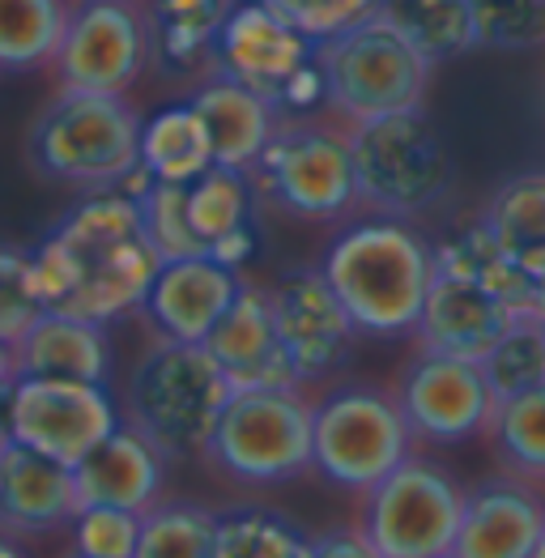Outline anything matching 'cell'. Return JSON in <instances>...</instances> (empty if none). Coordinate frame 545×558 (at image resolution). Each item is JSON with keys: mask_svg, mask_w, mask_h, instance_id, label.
Instances as JSON below:
<instances>
[{"mask_svg": "<svg viewBox=\"0 0 545 558\" xmlns=\"http://www.w3.org/2000/svg\"><path fill=\"white\" fill-rule=\"evenodd\" d=\"M312 558H375V550L366 542L363 524H346L312 537Z\"/></svg>", "mask_w": 545, "mask_h": 558, "instance_id": "obj_39", "label": "cell"}, {"mask_svg": "<svg viewBox=\"0 0 545 558\" xmlns=\"http://www.w3.org/2000/svg\"><path fill=\"white\" fill-rule=\"evenodd\" d=\"M77 0H0V69H51Z\"/></svg>", "mask_w": 545, "mask_h": 558, "instance_id": "obj_27", "label": "cell"}, {"mask_svg": "<svg viewBox=\"0 0 545 558\" xmlns=\"http://www.w3.org/2000/svg\"><path fill=\"white\" fill-rule=\"evenodd\" d=\"M44 307L47 303L39 294V281H35V256L0 243V341L13 345L39 320Z\"/></svg>", "mask_w": 545, "mask_h": 558, "instance_id": "obj_37", "label": "cell"}, {"mask_svg": "<svg viewBox=\"0 0 545 558\" xmlns=\"http://www.w3.org/2000/svg\"><path fill=\"white\" fill-rule=\"evenodd\" d=\"M218 512L192 499H158L141 515L136 558H214Z\"/></svg>", "mask_w": 545, "mask_h": 558, "instance_id": "obj_32", "label": "cell"}, {"mask_svg": "<svg viewBox=\"0 0 545 558\" xmlns=\"http://www.w3.org/2000/svg\"><path fill=\"white\" fill-rule=\"evenodd\" d=\"M124 192H133L154 247L162 252V260H180V256H209V247L201 243V234L192 231L187 218V184H167V180H149L145 171H136L124 184Z\"/></svg>", "mask_w": 545, "mask_h": 558, "instance_id": "obj_34", "label": "cell"}, {"mask_svg": "<svg viewBox=\"0 0 545 558\" xmlns=\"http://www.w3.org/2000/svg\"><path fill=\"white\" fill-rule=\"evenodd\" d=\"M401 414L409 422L413 444L426 448H456L486 435L495 414V392L477 359H456L444 350L417 345L397 384H392Z\"/></svg>", "mask_w": 545, "mask_h": 558, "instance_id": "obj_12", "label": "cell"}, {"mask_svg": "<svg viewBox=\"0 0 545 558\" xmlns=\"http://www.w3.org/2000/svg\"><path fill=\"white\" fill-rule=\"evenodd\" d=\"M359 209L388 218H422L452 187V158L426 107H405L350 124Z\"/></svg>", "mask_w": 545, "mask_h": 558, "instance_id": "obj_8", "label": "cell"}, {"mask_svg": "<svg viewBox=\"0 0 545 558\" xmlns=\"http://www.w3.org/2000/svg\"><path fill=\"white\" fill-rule=\"evenodd\" d=\"M17 379V359H13V345L0 341V384H13Z\"/></svg>", "mask_w": 545, "mask_h": 558, "instance_id": "obj_42", "label": "cell"}, {"mask_svg": "<svg viewBox=\"0 0 545 558\" xmlns=\"http://www.w3.org/2000/svg\"><path fill=\"white\" fill-rule=\"evenodd\" d=\"M247 175L261 201L299 222H337L359 209L350 124L332 111H277L269 145Z\"/></svg>", "mask_w": 545, "mask_h": 558, "instance_id": "obj_5", "label": "cell"}, {"mask_svg": "<svg viewBox=\"0 0 545 558\" xmlns=\"http://www.w3.org/2000/svg\"><path fill=\"white\" fill-rule=\"evenodd\" d=\"M13 444V384H0V452Z\"/></svg>", "mask_w": 545, "mask_h": 558, "instance_id": "obj_41", "label": "cell"}, {"mask_svg": "<svg viewBox=\"0 0 545 558\" xmlns=\"http://www.w3.org/2000/svg\"><path fill=\"white\" fill-rule=\"evenodd\" d=\"M209 354L218 359V367L230 375L234 388H269V384H299L290 372V359L277 341L272 325V299L265 281H247L239 286L230 312L214 325L205 337Z\"/></svg>", "mask_w": 545, "mask_h": 558, "instance_id": "obj_21", "label": "cell"}, {"mask_svg": "<svg viewBox=\"0 0 545 558\" xmlns=\"http://www.w3.org/2000/svg\"><path fill=\"white\" fill-rule=\"evenodd\" d=\"M533 558H545V533H542V542H537V555Z\"/></svg>", "mask_w": 545, "mask_h": 558, "instance_id": "obj_44", "label": "cell"}, {"mask_svg": "<svg viewBox=\"0 0 545 558\" xmlns=\"http://www.w3.org/2000/svg\"><path fill=\"white\" fill-rule=\"evenodd\" d=\"M486 435L495 444L499 469L545 486V384L495 401Z\"/></svg>", "mask_w": 545, "mask_h": 558, "instance_id": "obj_30", "label": "cell"}, {"mask_svg": "<svg viewBox=\"0 0 545 558\" xmlns=\"http://www.w3.org/2000/svg\"><path fill=\"white\" fill-rule=\"evenodd\" d=\"M17 375H56V379H111V337L102 320L44 307L39 320L13 341Z\"/></svg>", "mask_w": 545, "mask_h": 558, "instance_id": "obj_22", "label": "cell"}, {"mask_svg": "<svg viewBox=\"0 0 545 558\" xmlns=\"http://www.w3.org/2000/svg\"><path fill=\"white\" fill-rule=\"evenodd\" d=\"M477 47L529 51L545 47V0H469Z\"/></svg>", "mask_w": 545, "mask_h": 558, "instance_id": "obj_35", "label": "cell"}, {"mask_svg": "<svg viewBox=\"0 0 545 558\" xmlns=\"http://www.w3.org/2000/svg\"><path fill=\"white\" fill-rule=\"evenodd\" d=\"M252 201H256L252 175L239 171V167L214 162L205 175H196V180L187 184V218H192V231L201 234L205 247H214L222 234L252 227Z\"/></svg>", "mask_w": 545, "mask_h": 558, "instance_id": "obj_31", "label": "cell"}, {"mask_svg": "<svg viewBox=\"0 0 545 558\" xmlns=\"http://www.w3.org/2000/svg\"><path fill=\"white\" fill-rule=\"evenodd\" d=\"M277 341L290 359V372L303 388L332 384L354 363L359 325L341 307L319 265H294L269 286Z\"/></svg>", "mask_w": 545, "mask_h": 558, "instance_id": "obj_13", "label": "cell"}, {"mask_svg": "<svg viewBox=\"0 0 545 558\" xmlns=\"http://www.w3.org/2000/svg\"><path fill=\"white\" fill-rule=\"evenodd\" d=\"M82 512V495L73 465L44 457L26 444H9L0 452V529L13 537H44L69 529Z\"/></svg>", "mask_w": 545, "mask_h": 558, "instance_id": "obj_19", "label": "cell"}, {"mask_svg": "<svg viewBox=\"0 0 545 558\" xmlns=\"http://www.w3.org/2000/svg\"><path fill=\"white\" fill-rule=\"evenodd\" d=\"M482 372H486L495 401H507L524 388L545 384V307L520 312L507 325V332L495 341V350L482 359Z\"/></svg>", "mask_w": 545, "mask_h": 558, "instance_id": "obj_33", "label": "cell"}, {"mask_svg": "<svg viewBox=\"0 0 545 558\" xmlns=\"http://www.w3.org/2000/svg\"><path fill=\"white\" fill-rule=\"evenodd\" d=\"M31 256L47 307H64L102 325L141 312L162 269V252L149 239L145 214L124 187L90 192Z\"/></svg>", "mask_w": 545, "mask_h": 558, "instance_id": "obj_1", "label": "cell"}, {"mask_svg": "<svg viewBox=\"0 0 545 558\" xmlns=\"http://www.w3.org/2000/svg\"><path fill=\"white\" fill-rule=\"evenodd\" d=\"M516 316L520 312L511 303H502L486 281L452 274V269H435V281L426 290V307L417 316L413 337L426 350H444L456 359L482 363Z\"/></svg>", "mask_w": 545, "mask_h": 558, "instance_id": "obj_18", "label": "cell"}, {"mask_svg": "<svg viewBox=\"0 0 545 558\" xmlns=\"http://www.w3.org/2000/svg\"><path fill=\"white\" fill-rule=\"evenodd\" d=\"M312 405L303 384L234 388L201 461L243 486H286L316 469Z\"/></svg>", "mask_w": 545, "mask_h": 558, "instance_id": "obj_7", "label": "cell"}, {"mask_svg": "<svg viewBox=\"0 0 545 558\" xmlns=\"http://www.w3.org/2000/svg\"><path fill=\"white\" fill-rule=\"evenodd\" d=\"M154 64L145 0H77L51 69L64 90L129 94Z\"/></svg>", "mask_w": 545, "mask_h": 558, "instance_id": "obj_11", "label": "cell"}, {"mask_svg": "<svg viewBox=\"0 0 545 558\" xmlns=\"http://www.w3.org/2000/svg\"><path fill=\"white\" fill-rule=\"evenodd\" d=\"M316 44L307 31L286 22L265 0H234L214 39L209 69L265 94L272 107H286L294 77L316 60Z\"/></svg>", "mask_w": 545, "mask_h": 558, "instance_id": "obj_15", "label": "cell"}, {"mask_svg": "<svg viewBox=\"0 0 545 558\" xmlns=\"http://www.w3.org/2000/svg\"><path fill=\"white\" fill-rule=\"evenodd\" d=\"M252 252H256V231H252V227L222 234V239L209 247V256H214V260H222V265H230V269H239V265H243Z\"/></svg>", "mask_w": 545, "mask_h": 558, "instance_id": "obj_40", "label": "cell"}, {"mask_svg": "<svg viewBox=\"0 0 545 558\" xmlns=\"http://www.w3.org/2000/svg\"><path fill=\"white\" fill-rule=\"evenodd\" d=\"M214 167V145L205 133V120L192 102H171L141 129V171L149 180L192 184Z\"/></svg>", "mask_w": 545, "mask_h": 558, "instance_id": "obj_25", "label": "cell"}, {"mask_svg": "<svg viewBox=\"0 0 545 558\" xmlns=\"http://www.w3.org/2000/svg\"><path fill=\"white\" fill-rule=\"evenodd\" d=\"M69 533H73V550L86 558H136L141 512L116 508V504H82Z\"/></svg>", "mask_w": 545, "mask_h": 558, "instance_id": "obj_36", "label": "cell"}, {"mask_svg": "<svg viewBox=\"0 0 545 558\" xmlns=\"http://www.w3.org/2000/svg\"><path fill=\"white\" fill-rule=\"evenodd\" d=\"M537 290H542V307H545V274L537 278Z\"/></svg>", "mask_w": 545, "mask_h": 558, "instance_id": "obj_45", "label": "cell"}, {"mask_svg": "<svg viewBox=\"0 0 545 558\" xmlns=\"http://www.w3.org/2000/svg\"><path fill=\"white\" fill-rule=\"evenodd\" d=\"M230 375L218 367L205 341H167L158 337L136 359L124 388V418L145 430L171 461L201 457L214 426L227 410Z\"/></svg>", "mask_w": 545, "mask_h": 558, "instance_id": "obj_4", "label": "cell"}, {"mask_svg": "<svg viewBox=\"0 0 545 558\" xmlns=\"http://www.w3.org/2000/svg\"><path fill=\"white\" fill-rule=\"evenodd\" d=\"M464 486L431 457L409 452L363 495V533L375 558H452Z\"/></svg>", "mask_w": 545, "mask_h": 558, "instance_id": "obj_10", "label": "cell"}, {"mask_svg": "<svg viewBox=\"0 0 545 558\" xmlns=\"http://www.w3.org/2000/svg\"><path fill=\"white\" fill-rule=\"evenodd\" d=\"M499 247L533 278L545 274V171H520L495 187L477 214Z\"/></svg>", "mask_w": 545, "mask_h": 558, "instance_id": "obj_24", "label": "cell"}, {"mask_svg": "<svg viewBox=\"0 0 545 558\" xmlns=\"http://www.w3.org/2000/svg\"><path fill=\"white\" fill-rule=\"evenodd\" d=\"M375 9L417 47L431 64L477 51L469 0H375Z\"/></svg>", "mask_w": 545, "mask_h": 558, "instance_id": "obj_28", "label": "cell"}, {"mask_svg": "<svg viewBox=\"0 0 545 558\" xmlns=\"http://www.w3.org/2000/svg\"><path fill=\"white\" fill-rule=\"evenodd\" d=\"M265 4L277 9L286 22H294L299 31H307L312 39H324L375 9V0H265Z\"/></svg>", "mask_w": 545, "mask_h": 558, "instance_id": "obj_38", "label": "cell"}, {"mask_svg": "<svg viewBox=\"0 0 545 558\" xmlns=\"http://www.w3.org/2000/svg\"><path fill=\"white\" fill-rule=\"evenodd\" d=\"M243 286V274L214 256H180L162 260L149 286L141 316L167 341H205L222 320Z\"/></svg>", "mask_w": 545, "mask_h": 558, "instance_id": "obj_17", "label": "cell"}, {"mask_svg": "<svg viewBox=\"0 0 545 558\" xmlns=\"http://www.w3.org/2000/svg\"><path fill=\"white\" fill-rule=\"evenodd\" d=\"M316 60L324 73V111L346 124L426 107L435 64L379 9L324 35L316 44Z\"/></svg>", "mask_w": 545, "mask_h": 558, "instance_id": "obj_6", "label": "cell"}, {"mask_svg": "<svg viewBox=\"0 0 545 558\" xmlns=\"http://www.w3.org/2000/svg\"><path fill=\"white\" fill-rule=\"evenodd\" d=\"M234 0H145L149 31H154V60L187 73L201 60L209 64L214 39L227 22Z\"/></svg>", "mask_w": 545, "mask_h": 558, "instance_id": "obj_26", "label": "cell"}, {"mask_svg": "<svg viewBox=\"0 0 545 558\" xmlns=\"http://www.w3.org/2000/svg\"><path fill=\"white\" fill-rule=\"evenodd\" d=\"M319 269L363 337H413L435 281V243L405 218L371 214L324 247Z\"/></svg>", "mask_w": 545, "mask_h": 558, "instance_id": "obj_2", "label": "cell"}, {"mask_svg": "<svg viewBox=\"0 0 545 558\" xmlns=\"http://www.w3.org/2000/svg\"><path fill=\"white\" fill-rule=\"evenodd\" d=\"M187 102L205 120V133H209V145H214V162L252 171L256 158L269 145L272 124H277V107L269 98L227 77V73H218V69H209V77L187 94Z\"/></svg>", "mask_w": 545, "mask_h": 558, "instance_id": "obj_23", "label": "cell"}, {"mask_svg": "<svg viewBox=\"0 0 545 558\" xmlns=\"http://www.w3.org/2000/svg\"><path fill=\"white\" fill-rule=\"evenodd\" d=\"M542 533V486L499 469L464 486V512H460L452 558H533Z\"/></svg>", "mask_w": 545, "mask_h": 558, "instance_id": "obj_16", "label": "cell"}, {"mask_svg": "<svg viewBox=\"0 0 545 558\" xmlns=\"http://www.w3.org/2000/svg\"><path fill=\"white\" fill-rule=\"evenodd\" d=\"M13 555H22V542H17L13 533L0 529V558H13Z\"/></svg>", "mask_w": 545, "mask_h": 558, "instance_id": "obj_43", "label": "cell"}, {"mask_svg": "<svg viewBox=\"0 0 545 558\" xmlns=\"http://www.w3.org/2000/svg\"><path fill=\"white\" fill-rule=\"evenodd\" d=\"M316 473L341 495L363 499L375 482L413 452V435L392 388L371 379H341L312 405Z\"/></svg>", "mask_w": 545, "mask_h": 558, "instance_id": "obj_9", "label": "cell"}, {"mask_svg": "<svg viewBox=\"0 0 545 558\" xmlns=\"http://www.w3.org/2000/svg\"><path fill=\"white\" fill-rule=\"evenodd\" d=\"M145 116L129 94L56 90L31 129V162L47 180L111 192L141 171Z\"/></svg>", "mask_w": 545, "mask_h": 558, "instance_id": "obj_3", "label": "cell"}, {"mask_svg": "<svg viewBox=\"0 0 545 558\" xmlns=\"http://www.w3.org/2000/svg\"><path fill=\"white\" fill-rule=\"evenodd\" d=\"M214 558H312V537L286 512L239 504L218 512Z\"/></svg>", "mask_w": 545, "mask_h": 558, "instance_id": "obj_29", "label": "cell"}, {"mask_svg": "<svg viewBox=\"0 0 545 558\" xmlns=\"http://www.w3.org/2000/svg\"><path fill=\"white\" fill-rule=\"evenodd\" d=\"M116 426H120V410L107 384L56 379V375L13 379V439L44 457L77 465Z\"/></svg>", "mask_w": 545, "mask_h": 558, "instance_id": "obj_14", "label": "cell"}, {"mask_svg": "<svg viewBox=\"0 0 545 558\" xmlns=\"http://www.w3.org/2000/svg\"><path fill=\"white\" fill-rule=\"evenodd\" d=\"M167 461L171 457L145 430L120 418V426L73 465V482H77L82 504H116V508L145 515L162 499Z\"/></svg>", "mask_w": 545, "mask_h": 558, "instance_id": "obj_20", "label": "cell"}]
</instances>
